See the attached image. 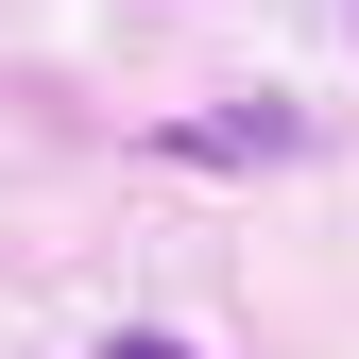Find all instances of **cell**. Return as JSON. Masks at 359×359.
<instances>
[{
	"instance_id": "1",
	"label": "cell",
	"mask_w": 359,
	"mask_h": 359,
	"mask_svg": "<svg viewBox=\"0 0 359 359\" xmlns=\"http://www.w3.org/2000/svg\"><path fill=\"white\" fill-rule=\"evenodd\" d=\"M291 137H308V120H291V103H205V120H171V137H154V154H171V171H274Z\"/></svg>"
},
{
	"instance_id": "2",
	"label": "cell",
	"mask_w": 359,
	"mask_h": 359,
	"mask_svg": "<svg viewBox=\"0 0 359 359\" xmlns=\"http://www.w3.org/2000/svg\"><path fill=\"white\" fill-rule=\"evenodd\" d=\"M86 359H189V342H171V325H120V342H86Z\"/></svg>"
}]
</instances>
